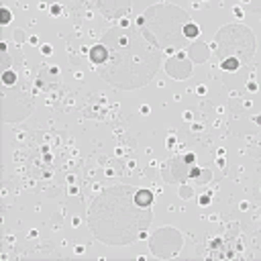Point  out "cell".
Listing matches in <instances>:
<instances>
[{
  "mask_svg": "<svg viewBox=\"0 0 261 261\" xmlns=\"http://www.w3.org/2000/svg\"><path fill=\"white\" fill-rule=\"evenodd\" d=\"M92 61L102 75L116 86H141L157 67V53L137 31H110L102 45L94 47Z\"/></svg>",
  "mask_w": 261,
  "mask_h": 261,
  "instance_id": "cell-1",
  "label": "cell"
}]
</instances>
